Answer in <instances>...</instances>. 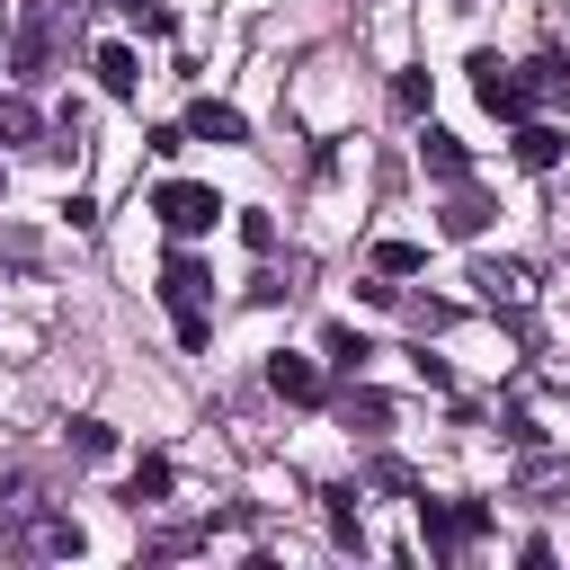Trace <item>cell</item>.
<instances>
[{"mask_svg": "<svg viewBox=\"0 0 570 570\" xmlns=\"http://www.w3.org/2000/svg\"><path fill=\"white\" fill-rule=\"evenodd\" d=\"M160 303H169V321H178V347H205V338H214V321H205V303H214V267H205V258L169 249V258H160Z\"/></svg>", "mask_w": 570, "mask_h": 570, "instance_id": "1", "label": "cell"}, {"mask_svg": "<svg viewBox=\"0 0 570 570\" xmlns=\"http://www.w3.org/2000/svg\"><path fill=\"white\" fill-rule=\"evenodd\" d=\"M419 534H428L436 561H454L463 543L490 534V499H428V490H419Z\"/></svg>", "mask_w": 570, "mask_h": 570, "instance_id": "2", "label": "cell"}, {"mask_svg": "<svg viewBox=\"0 0 570 570\" xmlns=\"http://www.w3.org/2000/svg\"><path fill=\"white\" fill-rule=\"evenodd\" d=\"M151 214H160L178 240H196V232H214V223H223V196H214V187H196V178H160V187H151Z\"/></svg>", "mask_w": 570, "mask_h": 570, "instance_id": "3", "label": "cell"}, {"mask_svg": "<svg viewBox=\"0 0 570 570\" xmlns=\"http://www.w3.org/2000/svg\"><path fill=\"white\" fill-rule=\"evenodd\" d=\"M463 71H472V98H481V107H490L499 125H525V116H534V107H525V80H517V71H508L499 53H472Z\"/></svg>", "mask_w": 570, "mask_h": 570, "instance_id": "4", "label": "cell"}, {"mask_svg": "<svg viewBox=\"0 0 570 570\" xmlns=\"http://www.w3.org/2000/svg\"><path fill=\"white\" fill-rule=\"evenodd\" d=\"M267 392H276V401H294V410H312V401H330V383H321V365H312V356H285V347L267 356Z\"/></svg>", "mask_w": 570, "mask_h": 570, "instance_id": "5", "label": "cell"}, {"mask_svg": "<svg viewBox=\"0 0 570 570\" xmlns=\"http://www.w3.org/2000/svg\"><path fill=\"white\" fill-rule=\"evenodd\" d=\"M187 142H249V116L223 107V98H196L187 107Z\"/></svg>", "mask_w": 570, "mask_h": 570, "instance_id": "6", "label": "cell"}, {"mask_svg": "<svg viewBox=\"0 0 570 570\" xmlns=\"http://www.w3.org/2000/svg\"><path fill=\"white\" fill-rule=\"evenodd\" d=\"M436 223H445V240H481V232H490V196H481L472 178H454V196H445Z\"/></svg>", "mask_w": 570, "mask_h": 570, "instance_id": "7", "label": "cell"}, {"mask_svg": "<svg viewBox=\"0 0 570 570\" xmlns=\"http://www.w3.org/2000/svg\"><path fill=\"white\" fill-rule=\"evenodd\" d=\"M517 80H525V107H570V53H534Z\"/></svg>", "mask_w": 570, "mask_h": 570, "instance_id": "8", "label": "cell"}, {"mask_svg": "<svg viewBox=\"0 0 570 570\" xmlns=\"http://www.w3.org/2000/svg\"><path fill=\"white\" fill-rule=\"evenodd\" d=\"M89 71H98V89H107V98H134V89H142L134 45H98V53H89Z\"/></svg>", "mask_w": 570, "mask_h": 570, "instance_id": "9", "label": "cell"}, {"mask_svg": "<svg viewBox=\"0 0 570 570\" xmlns=\"http://www.w3.org/2000/svg\"><path fill=\"white\" fill-rule=\"evenodd\" d=\"M472 285H481L490 312H499V303H525V267H517V258H472Z\"/></svg>", "mask_w": 570, "mask_h": 570, "instance_id": "10", "label": "cell"}, {"mask_svg": "<svg viewBox=\"0 0 570 570\" xmlns=\"http://www.w3.org/2000/svg\"><path fill=\"white\" fill-rule=\"evenodd\" d=\"M45 62H53V9H36L18 27V80H45Z\"/></svg>", "mask_w": 570, "mask_h": 570, "instance_id": "11", "label": "cell"}, {"mask_svg": "<svg viewBox=\"0 0 570 570\" xmlns=\"http://www.w3.org/2000/svg\"><path fill=\"white\" fill-rule=\"evenodd\" d=\"M419 160H428V178H445V187H454V178H472V160H463V142H454L445 125H428V134H419Z\"/></svg>", "mask_w": 570, "mask_h": 570, "instance_id": "12", "label": "cell"}, {"mask_svg": "<svg viewBox=\"0 0 570 570\" xmlns=\"http://www.w3.org/2000/svg\"><path fill=\"white\" fill-rule=\"evenodd\" d=\"M561 142H570L561 125H534V116H525V125H517V169H552V160H561Z\"/></svg>", "mask_w": 570, "mask_h": 570, "instance_id": "13", "label": "cell"}, {"mask_svg": "<svg viewBox=\"0 0 570 570\" xmlns=\"http://www.w3.org/2000/svg\"><path fill=\"white\" fill-rule=\"evenodd\" d=\"M321 356H330L338 374H365V356H374V338H365V330H347V321H330V330H321Z\"/></svg>", "mask_w": 570, "mask_h": 570, "instance_id": "14", "label": "cell"}, {"mask_svg": "<svg viewBox=\"0 0 570 570\" xmlns=\"http://www.w3.org/2000/svg\"><path fill=\"white\" fill-rule=\"evenodd\" d=\"M169 481H178V472H169V454H142V463H134V481H125V508H160V499H169Z\"/></svg>", "mask_w": 570, "mask_h": 570, "instance_id": "15", "label": "cell"}, {"mask_svg": "<svg viewBox=\"0 0 570 570\" xmlns=\"http://www.w3.org/2000/svg\"><path fill=\"white\" fill-rule=\"evenodd\" d=\"M62 436H71V454H80V463H107V454H116V428H107V419H71Z\"/></svg>", "mask_w": 570, "mask_h": 570, "instance_id": "16", "label": "cell"}, {"mask_svg": "<svg viewBox=\"0 0 570 570\" xmlns=\"http://www.w3.org/2000/svg\"><path fill=\"white\" fill-rule=\"evenodd\" d=\"M419 267H428L419 240H374V276H419Z\"/></svg>", "mask_w": 570, "mask_h": 570, "instance_id": "17", "label": "cell"}, {"mask_svg": "<svg viewBox=\"0 0 570 570\" xmlns=\"http://www.w3.org/2000/svg\"><path fill=\"white\" fill-rule=\"evenodd\" d=\"M321 499H330V534H338V543H365V517H356V490L338 481V490H321Z\"/></svg>", "mask_w": 570, "mask_h": 570, "instance_id": "18", "label": "cell"}, {"mask_svg": "<svg viewBox=\"0 0 570 570\" xmlns=\"http://www.w3.org/2000/svg\"><path fill=\"white\" fill-rule=\"evenodd\" d=\"M338 419H347V428H383L392 410H383V392H347V401H338Z\"/></svg>", "mask_w": 570, "mask_h": 570, "instance_id": "19", "label": "cell"}, {"mask_svg": "<svg viewBox=\"0 0 570 570\" xmlns=\"http://www.w3.org/2000/svg\"><path fill=\"white\" fill-rule=\"evenodd\" d=\"M0 142H36V107L27 98H0Z\"/></svg>", "mask_w": 570, "mask_h": 570, "instance_id": "20", "label": "cell"}, {"mask_svg": "<svg viewBox=\"0 0 570 570\" xmlns=\"http://www.w3.org/2000/svg\"><path fill=\"white\" fill-rule=\"evenodd\" d=\"M365 481H374V490H401V499H419V472H410V463H392V454H383Z\"/></svg>", "mask_w": 570, "mask_h": 570, "instance_id": "21", "label": "cell"}, {"mask_svg": "<svg viewBox=\"0 0 570 570\" xmlns=\"http://www.w3.org/2000/svg\"><path fill=\"white\" fill-rule=\"evenodd\" d=\"M392 98H401V107L419 116V107H428V71H401V80H392Z\"/></svg>", "mask_w": 570, "mask_h": 570, "instance_id": "22", "label": "cell"}, {"mask_svg": "<svg viewBox=\"0 0 570 570\" xmlns=\"http://www.w3.org/2000/svg\"><path fill=\"white\" fill-rule=\"evenodd\" d=\"M0 187H9V169H0Z\"/></svg>", "mask_w": 570, "mask_h": 570, "instance_id": "23", "label": "cell"}, {"mask_svg": "<svg viewBox=\"0 0 570 570\" xmlns=\"http://www.w3.org/2000/svg\"><path fill=\"white\" fill-rule=\"evenodd\" d=\"M116 9H134V0H116Z\"/></svg>", "mask_w": 570, "mask_h": 570, "instance_id": "24", "label": "cell"}]
</instances>
